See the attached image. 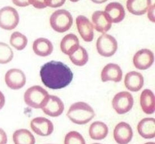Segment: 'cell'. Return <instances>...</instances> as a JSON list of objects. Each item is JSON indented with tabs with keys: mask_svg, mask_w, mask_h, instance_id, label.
Returning <instances> with one entry per match:
<instances>
[{
	"mask_svg": "<svg viewBox=\"0 0 155 144\" xmlns=\"http://www.w3.org/2000/svg\"><path fill=\"white\" fill-rule=\"evenodd\" d=\"M28 1L29 4L32 5L36 8L41 9L47 7L45 0H28Z\"/></svg>",
	"mask_w": 155,
	"mask_h": 144,
	"instance_id": "f546056e",
	"label": "cell"
},
{
	"mask_svg": "<svg viewBox=\"0 0 155 144\" xmlns=\"http://www.w3.org/2000/svg\"><path fill=\"white\" fill-rule=\"evenodd\" d=\"M12 1L16 6L19 7H26L30 5L28 0H12Z\"/></svg>",
	"mask_w": 155,
	"mask_h": 144,
	"instance_id": "4dcf8cb0",
	"label": "cell"
},
{
	"mask_svg": "<svg viewBox=\"0 0 155 144\" xmlns=\"http://www.w3.org/2000/svg\"><path fill=\"white\" fill-rule=\"evenodd\" d=\"M69 56L71 62L77 66H83L88 61L87 51L81 46H79L77 50Z\"/></svg>",
	"mask_w": 155,
	"mask_h": 144,
	"instance_id": "d4e9b609",
	"label": "cell"
},
{
	"mask_svg": "<svg viewBox=\"0 0 155 144\" xmlns=\"http://www.w3.org/2000/svg\"><path fill=\"white\" fill-rule=\"evenodd\" d=\"M134 100L132 94L127 91L119 92L113 98V108L119 114L128 113L133 106Z\"/></svg>",
	"mask_w": 155,
	"mask_h": 144,
	"instance_id": "52a82bcc",
	"label": "cell"
},
{
	"mask_svg": "<svg viewBox=\"0 0 155 144\" xmlns=\"http://www.w3.org/2000/svg\"><path fill=\"white\" fill-rule=\"evenodd\" d=\"M133 131L130 126L124 122L116 125L114 130V137L119 144H127L133 137Z\"/></svg>",
	"mask_w": 155,
	"mask_h": 144,
	"instance_id": "4fadbf2b",
	"label": "cell"
},
{
	"mask_svg": "<svg viewBox=\"0 0 155 144\" xmlns=\"http://www.w3.org/2000/svg\"><path fill=\"white\" fill-rule=\"evenodd\" d=\"M65 144H85L84 138L79 133L71 131L68 133L65 138Z\"/></svg>",
	"mask_w": 155,
	"mask_h": 144,
	"instance_id": "83f0119b",
	"label": "cell"
},
{
	"mask_svg": "<svg viewBox=\"0 0 155 144\" xmlns=\"http://www.w3.org/2000/svg\"><path fill=\"white\" fill-rule=\"evenodd\" d=\"M111 22L114 23H118L124 19L125 12L123 5L119 2H111L108 4L105 10Z\"/></svg>",
	"mask_w": 155,
	"mask_h": 144,
	"instance_id": "e0dca14e",
	"label": "cell"
},
{
	"mask_svg": "<svg viewBox=\"0 0 155 144\" xmlns=\"http://www.w3.org/2000/svg\"><path fill=\"white\" fill-rule=\"evenodd\" d=\"M32 131L41 136L50 135L54 131V125L51 121L44 117H37L31 122Z\"/></svg>",
	"mask_w": 155,
	"mask_h": 144,
	"instance_id": "8fae6325",
	"label": "cell"
},
{
	"mask_svg": "<svg viewBox=\"0 0 155 144\" xmlns=\"http://www.w3.org/2000/svg\"><path fill=\"white\" fill-rule=\"evenodd\" d=\"M109 133V129L104 123L96 121L93 122L89 127V136L94 140H102L104 139Z\"/></svg>",
	"mask_w": 155,
	"mask_h": 144,
	"instance_id": "603a6c76",
	"label": "cell"
},
{
	"mask_svg": "<svg viewBox=\"0 0 155 144\" xmlns=\"http://www.w3.org/2000/svg\"><path fill=\"white\" fill-rule=\"evenodd\" d=\"M5 104V97L4 94L0 91V110L2 109Z\"/></svg>",
	"mask_w": 155,
	"mask_h": 144,
	"instance_id": "d6a6232c",
	"label": "cell"
},
{
	"mask_svg": "<svg viewBox=\"0 0 155 144\" xmlns=\"http://www.w3.org/2000/svg\"><path fill=\"white\" fill-rule=\"evenodd\" d=\"M154 62V54L148 49H142L136 52L133 57V63L137 69L146 70Z\"/></svg>",
	"mask_w": 155,
	"mask_h": 144,
	"instance_id": "30bf717a",
	"label": "cell"
},
{
	"mask_svg": "<svg viewBox=\"0 0 155 144\" xmlns=\"http://www.w3.org/2000/svg\"><path fill=\"white\" fill-rule=\"evenodd\" d=\"M151 0H128L127 8L128 11L135 15H142L147 12Z\"/></svg>",
	"mask_w": 155,
	"mask_h": 144,
	"instance_id": "ffe728a7",
	"label": "cell"
},
{
	"mask_svg": "<svg viewBox=\"0 0 155 144\" xmlns=\"http://www.w3.org/2000/svg\"><path fill=\"white\" fill-rule=\"evenodd\" d=\"M66 0H45V4L47 6L52 8H60L65 4Z\"/></svg>",
	"mask_w": 155,
	"mask_h": 144,
	"instance_id": "f1b7e54d",
	"label": "cell"
},
{
	"mask_svg": "<svg viewBox=\"0 0 155 144\" xmlns=\"http://www.w3.org/2000/svg\"><path fill=\"white\" fill-rule=\"evenodd\" d=\"M48 96V92L42 87L34 86L25 91L24 99L25 104L29 106L34 109H40Z\"/></svg>",
	"mask_w": 155,
	"mask_h": 144,
	"instance_id": "277c9868",
	"label": "cell"
},
{
	"mask_svg": "<svg viewBox=\"0 0 155 144\" xmlns=\"http://www.w3.org/2000/svg\"><path fill=\"white\" fill-rule=\"evenodd\" d=\"M14 57V53L8 44L0 42V64H5L10 62Z\"/></svg>",
	"mask_w": 155,
	"mask_h": 144,
	"instance_id": "4316f807",
	"label": "cell"
},
{
	"mask_svg": "<svg viewBox=\"0 0 155 144\" xmlns=\"http://www.w3.org/2000/svg\"><path fill=\"white\" fill-rule=\"evenodd\" d=\"M124 84L129 91L137 92L143 86V77L139 72L136 71L130 72L125 77Z\"/></svg>",
	"mask_w": 155,
	"mask_h": 144,
	"instance_id": "2e32d148",
	"label": "cell"
},
{
	"mask_svg": "<svg viewBox=\"0 0 155 144\" xmlns=\"http://www.w3.org/2000/svg\"><path fill=\"white\" fill-rule=\"evenodd\" d=\"M93 27L97 31L105 33L108 31L112 25V22L105 13L102 11H96L92 16Z\"/></svg>",
	"mask_w": 155,
	"mask_h": 144,
	"instance_id": "9a60e30c",
	"label": "cell"
},
{
	"mask_svg": "<svg viewBox=\"0 0 155 144\" xmlns=\"http://www.w3.org/2000/svg\"><path fill=\"white\" fill-rule=\"evenodd\" d=\"M79 46V39L74 34H68L65 35L60 43V48L62 52L68 55L73 54Z\"/></svg>",
	"mask_w": 155,
	"mask_h": 144,
	"instance_id": "7402d4cb",
	"label": "cell"
},
{
	"mask_svg": "<svg viewBox=\"0 0 155 144\" xmlns=\"http://www.w3.org/2000/svg\"><path fill=\"white\" fill-rule=\"evenodd\" d=\"M140 103L144 113L152 114L155 112V97L151 90H144L140 95Z\"/></svg>",
	"mask_w": 155,
	"mask_h": 144,
	"instance_id": "d6986e66",
	"label": "cell"
},
{
	"mask_svg": "<svg viewBox=\"0 0 155 144\" xmlns=\"http://www.w3.org/2000/svg\"><path fill=\"white\" fill-rule=\"evenodd\" d=\"M67 116L70 121L77 125H85L95 116L92 108L84 102H78L71 105Z\"/></svg>",
	"mask_w": 155,
	"mask_h": 144,
	"instance_id": "7a4b0ae2",
	"label": "cell"
},
{
	"mask_svg": "<svg viewBox=\"0 0 155 144\" xmlns=\"http://www.w3.org/2000/svg\"><path fill=\"white\" fill-rule=\"evenodd\" d=\"M41 109L47 116L57 117L63 113L64 110V104L59 97L49 95L45 101Z\"/></svg>",
	"mask_w": 155,
	"mask_h": 144,
	"instance_id": "ba28073f",
	"label": "cell"
},
{
	"mask_svg": "<svg viewBox=\"0 0 155 144\" xmlns=\"http://www.w3.org/2000/svg\"><path fill=\"white\" fill-rule=\"evenodd\" d=\"M76 24L83 39L85 42L92 41L94 37L93 26L89 19L84 16H78L76 18Z\"/></svg>",
	"mask_w": 155,
	"mask_h": 144,
	"instance_id": "7c38bea8",
	"label": "cell"
},
{
	"mask_svg": "<svg viewBox=\"0 0 155 144\" xmlns=\"http://www.w3.org/2000/svg\"><path fill=\"white\" fill-rule=\"evenodd\" d=\"M12 139L15 144H34L35 142V137L27 129L16 130L13 134Z\"/></svg>",
	"mask_w": 155,
	"mask_h": 144,
	"instance_id": "cb8c5ba5",
	"label": "cell"
},
{
	"mask_svg": "<svg viewBox=\"0 0 155 144\" xmlns=\"http://www.w3.org/2000/svg\"><path fill=\"white\" fill-rule=\"evenodd\" d=\"M95 4H101L105 3L107 0H91Z\"/></svg>",
	"mask_w": 155,
	"mask_h": 144,
	"instance_id": "836d02e7",
	"label": "cell"
},
{
	"mask_svg": "<svg viewBox=\"0 0 155 144\" xmlns=\"http://www.w3.org/2000/svg\"><path fill=\"white\" fill-rule=\"evenodd\" d=\"M51 27L58 33H64L70 29L73 25V18L69 12L66 10H58L50 17Z\"/></svg>",
	"mask_w": 155,
	"mask_h": 144,
	"instance_id": "3957f363",
	"label": "cell"
},
{
	"mask_svg": "<svg viewBox=\"0 0 155 144\" xmlns=\"http://www.w3.org/2000/svg\"><path fill=\"white\" fill-rule=\"evenodd\" d=\"M10 42L12 46L17 50H23L27 45L28 39L27 37L22 33L15 32L11 35Z\"/></svg>",
	"mask_w": 155,
	"mask_h": 144,
	"instance_id": "484cf974",
	"label": "cell"
},
{
	"mask_svg": "<svg viewBox=\"0 0 155 144\" xmlns=\"http://www.w3.org/2000/svg\"><path fill=\"white\" fill-rule=\"evenodd\" d=\"M101 79L103 82L111 81L119 82L123 77V72L118 65L110 63L104 68L101 72Z\"/></svg>",
	"mask_w": 155,
	"mask_h": 144,
	"instance_id": "5bb4252c",
	"label": "cell"
},
{
	"mask_svg": "<svg viewBox=\"0 0 155 144\" xmlns=\"http://www.w3.org/2000/svg\"><path fill=\"white\" fill-rule=\"evenodd\" d=\"M70 1L73 2H77L78 1H79V0H70Z\"/></svg>",
	"mask_w": 155,
	"mask_h": 144,
	"instance_id": "e575fe53",
	"label": "cell"
},
{
	"mask_svg": "<svg viewBox=\"0 0 155 144\" xmlns=\"http://www.w3.org/2000/svg\"><path fill=\"white\" fill-rule=\"evenodd\" d=\"M40 76L44 85L52 90L66 87L73 79V73L69 66L61 62L54 60L42 66Z\"/></svg>",
	"mask_w": 155,
	"mask_h": 144,
	"instance_id": "6da1fadb",
	"label": "cell"
},
{
	"mask_svg": "<svg viewBox=\"0 0 155 144\" xmlns=\"http://www.w3.org/2000/svg\"><path fill=\"white\" fill-rule=\"evenodd\" d=\"M140 136L146 139H151L155 137V119L153 118H146L140 121L137 126Z\"/></svg>",
	"mask_w": 155,
	"mask_h": 144,
	"instance_id": "ac0fdd59",
	"label": "cell"
},
{
	"mask_svg": "<svg viewBox=\"0 0 155 144\" xmlns=\"http://www.w3.org/2000/svg\"><path fill=\"white\" fill-rule=\"evenodd\" d=\"M96 47L100 55L104 57H110L116 52L117 49V42L112 35L104 34L97 39Z\"/></svg>",
	"mask_w": 155,
	"mask_h": 144,
	"instance_id": "8992f818",
	"label": "cell"
},
{
	"mask_svg": "<svg viewBox=\"0 0 155 144\" xmlns=\"http://www.w3.org/2000/svg\"><path fill=\"white\" fill-rule=\"evenodd\" d=\"M8 137L7 135L4 130L0 128V144H5L7 143Z\"/></svg>",
	"mask_w": 155,
	"mask_h": 144,
	"instance_id": "1f68e13d",
	"label": "cell"
},
{
	"mask_svg": "<svg viewBox=\"0 0 155 144\" xmlns=\"http://www.w3.org/2000/svg\"><path fill=\"white\" fill-rule=\"evenodd\" d=\"M53 45L50 40L45 38L36 39L33 44V50L38 56L45 57L51 54L53 51Z\"/></svg>",
	"mask_w": 155,
	"mask_h": 144,
	"instance_id": "44dd1931",
	"label": "cell"
},
{
	"mask_svg": "<svg viewBox=\"0 0 155 144\" xmlns=\"http://www.w3.org/2000/svg\"><path fill=\"white\" fill-rule=\"evenodd\" d=\"M19 22V15L15 8L6 6L0 9V27L5 30L12 31Z\"/></svg>",
	"mask_w": 155,
	"mask_h": 144,
	"instance_id": "5b68a950",
	"label": "cell"
},
{
	"mask_svg": "<svg viewBox=\"0 0 155 144\" xmlns=\"http://www.w3.org/2000/svg\"><path fill=\"white\" fill-rule=\"evenodd\" d=\"M5 80L6 85L12 90H19L26 83V77L22 70L12 69L5 74Z\"/></svg>",
	"mask_w": 155,
	"mask_h": 144,
	"instance_id": "9c48e42d",
	"label": "cell"
}]
</instances>
